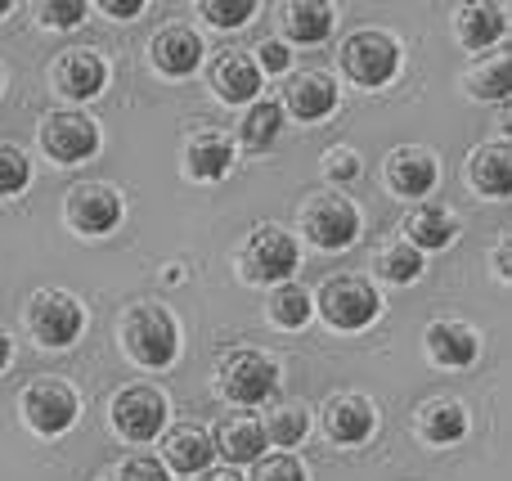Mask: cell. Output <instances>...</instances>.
Segmentation results:
<instances>
[{
    "mask_svg": "<svg viewBox=\"0 0 512 481\" xmlns=\"http://www.w3.org/2000/svg\"><path fill=\"white\" fill-rule=\"evenodd\" d=\"M122 347L135 365L167 369L180 351V329L167 306H153V302L131 306V311L122 315Z\"/></svg>",
    "mask_w": 512,
    "mask_h": 481,
    "instance_id": "obj_1",
    "label": "cell"
},
{
    "mask_svg": "<svg viewBox=\"0 0 512 481\" xmlns=\"http://www.w3.org/2000/svg\"><path fill=\"white\" fill-rule=\"evenodd\" d=\"M216 387L234 405H261L279 387V369L261 351H225L221 365H216Z\"/></svg>",
    "mask_w": 512,
    "mask_h": 481,
    "instance_id": "obj_2",
    "label": "cell"
},
{
    "mask_svg": "<svg viewBox=\"0 0 512 481\" xmlns=\"http://www.w3.org/2000/svg\"><path fill=\"white\" fill-rule=\"evenodd\" d=\"M378 311H382L378 288L360 275H337L319 288V315L342 333H355V329H364V324H373Z\"/></svg>",
    "mask_w": 512,
    "mask_h": 481,
    "instance_id": "obj_3",
    "label": "cell"
},
{
    "mask_svg": "<svg viewBox=\"0 0 512 481\" xmlns=\"http://www.w3.org/2000/svg\"><path fill=\"white\" fill-rule=\"evenodd\" d=\"M301 230L324 252L351 248L355 234H360V212H355V203L342 194H310L306 203H301Z\"/></svg>",
    "mask_w": 512,
    "mask_h": 481,
    "instance_id": "obj_4",
    "label": "cell"
},
{
    "mask_svg": "<svg viewBox=\"0 0 512 481\" xmlns=\"http://www.w3.org/2000/svg\"><path fill=\"white\" fill-rule=\"evenodd\" d=\"M337 59L355 86H387L400 68V45L391 32H355L342 41Z\"/></svg>",
    "mask_w": 512,
    "mask_h": 481,
    "instance_id": "obj_5",
    "label": "cell"
},
{
    "mask_svg": "<svg viewBox=\"0 0 512 481\" xmlns=\"http://www.w3.org/2000/svg\"><path fill=\"white\" fill-rule=\"evenodd\" d=\"M239 266L252 284H288V275L297 270V243L279 225H256L239 252Z\"/></svg>",
    "mask_w": 512,
    "mask_h": 481,
    "instance_id": "obj_6",
    "label": "cell"
},
{
    "mask_svg": "<svg viewBox=\"0 0 512 481\" xmlns=\"http://www.w3.org/2000/svg\"><path fill=\"white\" fill-rule=\"evenodd\" d=\"M81 324H86V315H81L77 297L68 293H36L27 306V329L41 347H72L81 338Z\"/></svg>",
    "mask_w": 512,
    "mask_h": 481,
    "instance_id": "obj_7",
    "label": "cell"
},
{
    "mask_svg": "<svg viewBox=\"0 0 512 481\" xmlns=\"http://www.w3.org/2000/svg\"><path fill=\"white\" fill-rule=\"evenodd\" d=\"M23 414L41 437H59V432H68L72 419H77V396H72V387L59 383V378H36L23 392Z\"/></svg>",
    "mask_w": 512,
    "mask_h": 481,
    "instance_id": "obj_8",
    "label": "cell"
},
{
    "mask_svg": "<svg viewBox=\"0 0 512 481\" xmlns=\"http://www.w3.org/2000/svg\"><path fill=\"white\" fill-rule=\"evenodd\" d=\"M36 135H41V149L50 153L54 162H63V167L86 162L90 153L99 149V126L81 113H50Z\"/></svg>",
    "mask_w": 512,
    "mask_h": 481,
    "instance_id": "obj_9",
    "label": "cell"
},
{
    "mask_svg": "<svg viewBox=\"0 0 512 481\" xmlns=\"http://www.w3.org/2000/svg\"><path fill=\"white\" fill-rule=\"evenodd\" d=\"M167 423V396L153 387H126L113 401V428L126 441H153Z\"/></svg>",
    "mask_w": 512,
    "mask_h": 481,
    "instance_id": "obj_10",
    "label": "cell"
},
{
    "mask_svg": "<svg viewBox=\"0 0 512 481\" xmlns=\"http://www.w3.org/2000/svg\"><path fill=\"white\" fill-rule=\"evenodd\" d=\"M122 221V198L108 185H77L68 194V225L77 234H108Z\"/></svg>",
    "mask_w": 512,
    "mask_h": 481,
    "instance_id": "obj_11",
    "label": "cell"
},
{
    "mask_svg": "<svg viewBox=\"0 0 512 481\" xmlns=\"http://www.w3.org/2000/svg\"><path fill=\"white\" fill-rule=\"evenodd\" d=\"M50 81L68 99H95L108 81V63L95 50H63L50 68Z\"/></svg>",
    "mask_w": 512,
    "mask_h": 481,
    "instance_id": "obj_12",
    "label": "cell"
},
{
    "mask_svg": "<svg viewBox=\"0 0 512 481\" xmlns=\"http://www.w3.org/2000/svg\"><path fill=\"white\" fill-rule=\"evenodd\" d=\"M436 158L432 149H418V144H405L387 158V185L396 189L400 198H427L436 189Z\"/></svg>",
    "mask_w": 512,
    "mask_h": 481,
    "instance_id": "obj_13",
    "label": "cell"
},
{
    "mask_svg": "<svg viewBox=\"0 0 512 481\" xmlns=\"http://www.w3.org/2000/svg\"><path fill=\"white\" fill-rule=\"evenodd\" d=\"M153 54V68L162 77H189V72L203 63V36L194 27H162L149 45Z\"/></svg>",
    "mask_w": 512,
    "mask_h": 481,
    "instance_id": "obj_14",
    "label": "cell"
},
{
    "mask_svg": "<svg viewBox=\"0 0 512 481\" xmlns=\"http://www.w3.org/2000/svg\"><path fill=\"white\" fill-rule=\"evenodd\" d=\"M324 428L333 441H342V446H360V441L373 437V428H378V410H373L364 396H333V401L324 405Z\"/></svg>",
    "mask_w": 512,
    "mask_h": 481,
    "instance_id": "obj_15",
    "label": "cell"
},
{
    "mask_svg": "<svg viewBox=\"0 0 512 481\" xmlns=\"http://www.w3.org/2000/svg\"><path fill=\"white\" fill-rule=\"evenodd\" d=\"M283 104H288V113H297L301 122H319V117H328L337 108V86L328 72H297V77H288V86H283Z\"/></svg>",
    "mask_w": 512,
    "mask_h": 481,
    "instance_id": "obj_16",
    "label": "cell"
},
{
    "mask_svg": "<svg viewBox=\"0 0 512 481\" xmlns=\"http://www.w3.org/2000/svg\"><path fill=\"white\" fill-rule=\"evenodd\" d=\"M468 180L477 194L486 198H508L512 194V144H481L468 158Z\"/></svg>",
    "mask_w": 512,
    "mask_h": 481,
    "instance_id": "obj_17",
    "label": "cell"
},
{
    "mask_svg": "<svg viewBox=\"0 0 512 481\" xmlns=\"http://www.w3.org/2000/svg\"><path fill=\"white\" fill-rule=\"evenodd\" d=\"M477 351H481L477 333L459 320H436L432 329H427V356L441 369H468L472 360H477Z\"/></svg>",
    "mask_w": 512,
    "mask_h": 481,
    "instance_id": "obj_18",
    "label": "cell"
},
{
    "mask_svg": "<svg viewBox=\"0 0 512 481\" xmlns=\"http://www.w3.org/2000/svg\"><path fill=\"white\" fill-rule=\"evenodd\" d=\"M162 455H167V468H176V473L185 477H198L212 468V455H216V441L207 437L203 428H194V423H185V428H171L167 441H162Z\"/></svg>",
    "mask_w": 512,
    "mask_h": 481,
    "instance_id": "obj_19",
    "label": "cell"
},
{
    "mask_svg": "<svg viewBox=\"0 0 512 481\" xmlns=\"http://www.w3.org/2000/svg\"><path fill=\"white\" fill-rule=\"evenodd\" d=\"M405 243H414L418 252H436V248H450L454 243V234H459V221H454V212L450 207H441V203H423V207H414V212L405 216Z\"/></svg>",
    "mask_w": 512,
    "mask_h": 481,
    "instance_id": "obj_20",
    "label": "cell"
},
{
    "mask_svg": "<svg viewBox=\"0 0 512 481\" xmlns=\"http://www.w3.org/2000/svg\"><path fill=\"white\" fill-rule=\"evenodd\" d=\"M212 90L225 99V104H248L256 99V90H261V68H256V59L248 54H221V59L212 63Z\"/></svg>",
    "mask_w": 512,
    "mask_h": 481,
    "instance_id": "obj_21",
    "label": "cell"
},
{
    "mask_svg": "<svg viewBox=\"0 0 512 481\" xmlns=\"http://www.w3.org/2000/svg\"><path fill=\"white\" fill-rule=\"evenodd\" d=\"M234 167V144L221 131H198L185 144V171L189 180H221Z\"/></svg>",
    "mask_w": 512,
    "mask_h": 481,
    "instance_id": "obj_22",
    "label": "cell"
},
{
    "mask_svg": "<svg viewBox=\"0 0 512 481\" xmlns=\"http://www.w3.org/2000/svg\"><path fill=\"white\" fill-rule=\"evenodd\" d=\"M212 441L230 464H256L265 450V428L256 419H248V414H230V419H221Z\"/></svg>",
    "mask_w": 512,
    "mask_h": 481,
    "instance_id": "obj_23",
    "label": "cell"
},
{
    "mask_svg": "<svg viewBox=\"0 0 512 481\" xmlns=\"http://www.w3.org/2000/svg\"><path fill=\"white\" fill-rule=\"evenodd\" d=\"M283 32L297 45H319L333 32V5H324V0H292L283 9Z\"/></svg>",
    "mask_w": 512,
    "mask_h": 481,
    "instance_id": "obj_24",
    "label": "cell"
},
{
    "mask_svg": "<svg viewBox=\"0 0 512 481\" xmlns=\"http://www.w3.org/2000/svg\"><path fill=\"white\" fill-rule=\"evenodd\" d=\"M463 86L472 99H504L512 95V54H486L463 72Z\"/></svg>",
    "mask_w": 512,
    "mask_h": 481,
    "instance_id": "obj_25",
    "label": "cell"
},
{
    "mask_svg": "<svg viewBox=\"0 0 512 481\" xmlns=\"http://www.w3.org/2000/svg\"><path fill=\"white\" fill-rule=\"evenodd\" d=\"M504 27H508L504 5H463L459 9V41L468 45V50L495 45L499 36H504Z\"/></svg>",
    "mask_w": 512,
    "mask_h": 481,
    "instance_id": "obj_26",
    "label": "cell"
},
{
    "mask_svg": "<svg viewBox=\"0 0 512 481\" xmlns=\"http://www.w3.org/2000/svg\"><path fill=\"white\" fill-rule=\"evenodd\" d=\"M418 432L432 446H450V441H459L468 432V410L459 401H432L418 410Z\"/></svg>",
    "mask_w": 512,
    "mask_h": 481,
    "instance_id": "obj_27",
    "label": "cell"
},
{
    "mask_svg": "<svg viewBox=\"0 0 512 481\" xmlns=\"http://www.w3.org/2000/svg\"><path fill=\"white\" fill-rule=\"evenodd\" d=\"M373 266H378V275L387 279V284H414V279L423 275V252H418L414 243L396 239V243H387V248H378Z\"/></svg>",
    "mask_w": 512,
    "mask_h": 481,
    "instance_id": "obj_28",
    "label": "cell"
},
{
    "mask_svg": "<svg viewBox=\"0 0 512 481\" xmlns=\"http://www.w3.org/2000/svg\"><path fill=\"white\" fill-rule=\"evenodd\" d=\"M279 131H283V104H274V99L252 104L248 117H243V126H239L248 149H270V144L279 140Z\"/></svg>",
    "mask_w": 512,
    "mask_h": 481,
    "instance_id": "obj_29",
    "label": "cell"
},
{
    "mask_svg": "<svg viewBox=\"0 0 512 481\" xmlns=\"http://www.w3.org/2000/svg\"><path fill=\"white\" fill-rule=\"evenodd\" d=\"M310 311H315V302H310V293L301 284H279L270 293V320L279 329H301L310 320Z\"/></svg>",
    "mask_w": 512,
    "mask_h": 481,
    "instance_id": "obj_30",
    "label": "cell"
},
{
    "mask_svg": "<svg viewBox=\"0 0 512 481\" xmlns=\"http://www.w3.org/2000/svg\"><path fill=\"white\" fill-rule=\"evenodd\" d=\"M261 428L274 446H297V441H306V432H310V410L297 405V401H283Z\"/></svg>",
    "mask_w": 512,
    "mask_h": 481,
    "instance_id": "obj_31",
    "label": "cell"
},
{
    "mask_svg": "<svg viewBox=\"0 0 512 481\" xmlns=\"http://www.w3.org/2000/svg\"><path fill=\"white\" fill-rule=\"evenodd\" d=\"M27 180H32V167H27L23 149H14V144H0V198L23 194Z\"/></svg>",
    "mask_w": 512,
    "mask_h": 481,
    "instance_id": "obj_32",
    "label": "cell"
},
{
    "mask_svg": "<svg viewBox=\"0 0 512 481\" xmlns=\"http://www.w3.org/2000/svg\"><path fill=\"white\" fill-rule=\"evenodd\" d=\"M198 14L212 18L216 27H243L256 14V0H203Z\"/></svg>",
    "mask_w": 512,
    "mask_h": 481,
    "instance_id": "obj_33",
    "label": "cell"
},
{
    "mask_svg": "<svg viewBox=\"0 0 512 481\" xmlns=\"http://www.w3.org/2000/svg\"><path fill=\"white\" fill-rule=\"evenodd\" d=\"M252 481H306V468L292 455H270V459H256Z\"/></svg>",
    "mask_w": 512,
    "mask_h": 481,
    "instance_id": "obj_34",
    "label": "cell"
},
{
    "mask_svg": "<svg viewBox=\"0 0 512 481\" xmlns=\"http://www.w3.org/2000/svg\"><path fill=\"white\" fill-rule=\"evenodd\" d=\"M36 14H41L45 27H77L81 18L90 14V5H81V0H72V5H54V0H50V5H41Z\"/></svg>",
    "mask_w": 512,
    "mask_h": 481,
    "instance_id": "obj_35",
    "label": "cell"
},
{
    "mask_svg": "<svg viewBox=\"0 0 512 481\" xmlns=\"http://www.w3.org/2000/svg\"><path fill=\"white\" fill-rule=\"evenodd\" d=\"M122 481H167V468L153 455H131L122 464Z\"/></svg>",
    "mask_w": 512,
    "mask_h": 481,
    "instance_id": "obj_36",
    "label": "cell"
},
{
    "mask_svg": "<svg viewBox=\"0 0 512 481\" xmlns=\"http://www.w3.org/2000/svg\"><path fill=\"white\" fill-rule=\"evenodd\" d=\"M324 171L333 180H355L360 176V158H355L351 149H328L324 153Z\"/></svg>",
    "mask_w": 512,
    "mask_h": 481,
    "instance_id": "obj_37",
    "label": "cell"
},
{
    "mask_svg": "<svg viewBox=\"0 0 512 481\" xmlns=\"http://www.w3.org/2000/svg\"><path fill=\"white\" fill-rule=\"evenodd\" d=\"M256 54H261V59H256V68L261 72H283L288 68V50H283L279 41H261L256 45Z\"/></svg>",
    "mask_w": 512,
    "mask_h": 481,
    "instance_id": "obj_38",
    "label": "cell"
},
{
    "mask_svg": "<svg viewBox=\"0 0 512 481\" xmlns=\"http://www.w3.org/2000/svg\"><path fill=\"white\" fill-rule=\"evenodd\" d=\"M104 14H113V18H135L144 9V0H104Z\"/></svg>",
    "mask_w": 512,
    "mask_h": 481,
    "instance_id": "obj_39",
    "label": "cell"
},
{
    "mask_svg": "<svg viewBox=\"0 0 512 481\" xmlns=\"http://www.w3.org/2000/svg\"><path fill=\"white\" fill-rule=\"evenodd\" d=\"M495 270L512 284V234H504V239H499V248H495Z\"/></svg>",
    "mask_w": 512,
    "mask_h": 481,
    "instance_id": "obj_40",
    "label": "cell"
},
{
    "mask_svg": "<svg viewBox=\"0 0 512 481\" xmlns=\"http://www.w3.org/2000/svg\"><path fill=\"white\" fill-rule=\"evenodd\" d=\"M9 360H14V342H9V333L0 329V374L9 369Z\"/></svg>",
    "mask_w": 512,
    "mask_h": 481,
    "instance_id": "obj_41",
    "label": "cell"
},
{
    "mask_svg": "<svg viewBox=\"0 0 512 481\" xmlns=\"http://www.w3.org/2000/svg\"><path fill=\"white\" fill-rule=\"evenodd\" d=\"M203 481H243L234 468H212V473H203Z\"/></svg>",
    "mask_w": 512,
    "mask_h": 481,
    "instance_id": "obj_42",
    "label": "cell"
},
{
    "mask_svg": "<svg viewBox=\"0 0 512 481\" xmlns=\"http://www.w3.org/2000/svg\"><path fill=\"white\" fill-rule=\"evenodd\" d=\"M499 126H504V131L512 135V99H508V104H504V108H499Z\"/></svg>",
    "mask_w": 512,
    "mask_h": 481,
    "instance_id": "obj_43",
    "label": "cell"
},
{
    "mask_svg": "<svg viewBox=\"0 0 512 481\" xmlns=\"http://www.w3.org/2000/svg\"><path fill=\"white\" fill-rule=\"evenodd\" d=\"M0 14H9V0H0Z\"/></svg>",
    "mask_w": 512,
    "mask_h": 481,
    "instance_id": "obj_44",
    "label": "cell"
}]
</instances>
